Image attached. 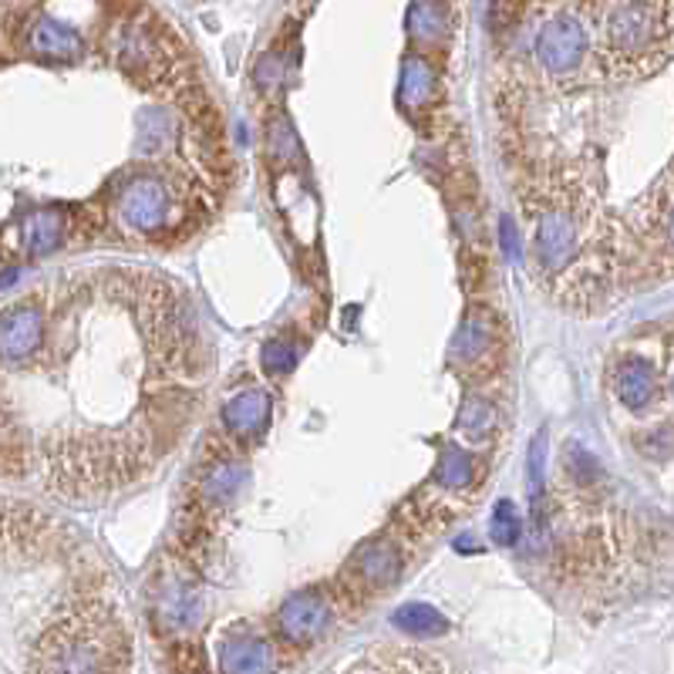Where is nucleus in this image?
<instances>
[{
    "label": "nucleus",
    "mask_w": 674,
    "mask_h": 674,
    "mask_svg": "<svg viewBox=\"0 0 674 674\" xmlns=\"http://www.w3.org/2000/svg\"><path fill=\"white\" fill-rule=\"evenodd\" d=\"M125 14L129 18L119 21L109 44L112 64L145 92H159L176 102L190 99L196 78L190 74V54L173 28L149 8H129Z\"/></svg>",
    "instance_id": "nucleus-4"
},
{
    "label": "nucleus",
    "mask_w": 674,
    "mask_h": 674,
    "mask_svg": "<svg viewBox=\"0 0 674 674\" xmlns=\"http://www.w3.org/2000/svg\"><path fill=\"white\" fill-rule=\"evenodd\" d=\"M216 667L219 674H274L277 647L270 634L246 621H233L216 634Z\"/></svg>",
    "instance_id": "nucleus-12"
},
{
    "label": "nucleus",
    "mask_w": 674,
    "mask_h": 674,
    "mask_svg": "<svg viewBox=\"0 0 674 674\" xmlns=\"http://www.w3.org/2000/svg\"><path fill=\"white\" fill-rule=\"evenodd\" d=\"M180 674H206L203 667H196V671H180Z\"/></svg>",
    "instance_id": "nucleus-23"
},
{
    "label": "nucleus",
    "mask_w": 674,
    "mask_h": 674,
    "mask_svg": "<svg viewBox=\"0 0 674 674\" xmlns=\"http://www.w3.org/2000/svg\"><path fill=\"white\" fill-rule=\"evenodd\" d=\"M594 68L617 81L657 74L674 51L671 4H594Z\"/></svg>",
    "instance_id": "nucleus-3"
},
{
    "label": "nucleus",
    "mask_w": 674,
    "mask_h": 674,
    "mask_svg": "<svg viewBox=\"0 0 674 674\" xmlns=\"http://www.w3.org/2000/svg\"><path fill=\"white\" fill-rule=\"evenodd\" d=\"M631 229H634L637 243L647 249L651 267H657V274L667 277V267H671V186H667V173H661V180L634 203Z\"/></svg>",
    "instance_id": "nucleus-11"
},
{
    "label": "nucleus",
    "mask_w": 674,
    "mask_h": 674,
    "mask_svg": "<svg viewBox=\"0 0 674 674\" xmlns=\"http://www.w3.org/2000/svg\"><path fill=\"white\" fill-rule=\"evenodd\" d=\"M24 44H28V51L41 54V58H58V61H71L84 51V41L71 24L44 18V14H38L34 24H28Z\"/></svg>",
    "instance_id": "nucleus-16"
},
{
    "label": "nucleus",
    "mask_w": 674,
    "mask_h": 674,
    "mask_svg": "<svg viewBox=\"0 0 674 674\" xmlns=\"http://www.w3.org/2000/svg\"><path fill=\"white\" fill-rule=\"evenodd\" d=\"M449 358L469 381L492 378V371L506 358V345H502V324L486 304H472L466 310V317L452 337Z\"/></svg>",
    "instance_id": "nucleus-10"
},
{
    "label": "nucleus",
    "mask_w": 674,
    "mask_h": 674,
    "mask_svg": "<svg viewBox=\"0 0 674 674\" xmlns=\"http://www.w3.org/2000/svg\"><path fill=\"white\" fill-rule=\"evenodd\" d=\"M594 4H553L543 8V24L537 28V64L547 81L570 89L594 68V31H590Z\"/></svg>",
    "instance_id": "nucleus-6"
},
{
    "label": "nucleus",
    "mask_w": 674,
    "mask_h": 674,
    "mask_svg": "<svg viewBox=\"0 0 674 674\" xmlns=\"http://www.w3.org/2000/svg\"><path fill=\"white\" fill-rule=\"evenodd\" d=\"M341 674H446L442 661L415 647H371Z\"/></svg>",
    "instance_id": "nucleus-15"
},
{
    "label": "nucleus",
    "mask_w": 674,
    "mask_h": 674,
    "mask_svg": "<svg viewBox=\"0 0 674 674\" xmlns=\"http://www.w3.org/2000/svg\"><path fill=\"white\" fill-rule=\"evenodd\" d=\"M527 267L553 304L590 314L617 287L627 253L624 223L576 165L550 162L527 180Z\"/></svg>",
    "instance_id": "nucleus-1"
},
{
    "label": "nucleus",
    "mask_w": 674,
    "mask_h": 674,
    "mask_svg": "<svg viewBox=\"0 0 674 674\" xmlns=\"http://www.w3.org/2000/svg\"><path fill=\"white\" fill-rule=\"evenodd\" d=\"M401 102L405 109L418 112L436 102V64L426 54H415L405 61V78H401Z\"/></svg>",
    "instance_id": "nucleus-18"
},
{
    "label": "nucleus",
    "mask_w": 674,
    "mask_h": 674,
    "mask_svg": "<svg viewBox=\"0 0 674 674\" xmlns=\"http://www.w3.org/2000/svg\"><path fill=\"white\" fill-rule=\"evenodd\" d=\"M607 388L627 411H651L671 398V358L657 365L637 348H621L607 365Z\"/></svg>",
    "instance_id": "nucleus-8"
},
{
    "label": "nucleus",
    "mask_w": 674,
    "mask_h": 674,
    "mask_svg": "<svg viewBox=\"0 0 674 674\" xmlns=\"http://www.w3.org/2000/svg\"><path fill=\"white\" fill-rule=\"evenodd\" d=\"M401 570H405L401 540L378 533L348 556V563L341 566V573H337V580L327 590H330L337 611H351V607H361L371 598L385 594V590L401 576Z\"/></svg>",
    "instance_id": "nucleus-7"
},
{
    "label": "nucleus",
    "mask_w": 674,
    "mask_h": 674,
    "mask_svg": "<svg viewBox=\"0 0 674 674\" xmlns=\"http://www.w3.org/2000/svg\"><path fill=\"white\" fill-rule=\"evenodd\" d=\"M18 229H21L18 239H21L24 257H44V253L58 249L64 239V213H58V210L28 213Z\"/></svg>",
    "instance_id": "nucleus-17"
},
{
    "label": "nucleus",
    "mask_w": 674,
    "mask_h": 674,
    "mask_svg": "<svg viewBox=\"0 0 674 674\" xmlns=\"http://www.w3.org/2000/svg\"><path fill=\"white\" fill-rule=\"evenodd\" d=\"M44 327H48V304L41 297L11 304L0 314V358L8 365H28L44 341Z\"/></svg>",
    "instance_id": "nucleus-13"
},
{
    "label": "nucleus",
    "mask_w": 674,
    "mask_h": 674,
    "mask_svg": "<svg viewBox=\"0 0 674 674\" xmlns=\"http://www.w3.org/2000/svg\"><path fill=\"white\" fill-rule=\"evenodd\" d=\"M337 604L327 586H307L290 594L270 621V641L274 647L287 651H307L314 647L334 624Z\"/></svg>",
    "instance_id": "nucleus-9"
},
{
    "label": "nucleus",
    "mask_w": 674,
    "mask_h": 674,
    "mask_svg": "<svg viewBox=\"0 0 674 674\" xmlns=\"http://www.w3.org/2000/svg\"><path fill=\"white\" fill-rule=\"evenodd\" d=\"M31 674H135V647L115 601L78 590L31 647Z\"/></svg>",
    "instance_id": "nucleus-2"
},
{
    "label": "nucleus",
    "mask_w": 674,
    "mask_h": 674,
    "mask_svg": "<svg viewBox=\"0 0 674 674\" xmlns=\"http://www.w3.org/2000/svg\"><path fill=\"white\" fill-rule=\"evenodd\" d=\"M203 200L196 186H176V176H165V168L139 165V173H129L112 196L115 223L132 236H162L176 223L190 216L186 203Z\"/></svg>",
    "instance_id": "nucleus-5"
},
{
    "label": "nucleus",
    "mask_w": 674,
    "mask_h": 674,
    "mask_svg": "<svg viewBox=\"0 0 674 674\" xmlns=\"http://www.w3.org/2000/svg\"><path fill=\"white\" fill-rule=\"evenodd\" d=\"M520 517L513 510L510 499H499L496 510H492V520H489V537L499 543V547H513L520 540Z\"/></svg>",
    "instance_id": "nucleus-21"
},
{
    "label": "nucleus",
    "mask_w": 674,
    "mask_h": 674,
    "mask_svg": "<svg viewBox=\"0 0 674 674\" xmlns=\"http://www.w3.org/2000/svg\"><path fill=\"white\" fill-rule=\"evenodd\" d=\"M274 415V401L264 388H246L239 395H233L223 408H219V421L226 439H233L236 446H246L253 439H261L270 426Z\"/></svg>",
    "instance_id": "nucleus-14"
},
{
    "label": "nucleus",
    "mask_w": 674,
    "mask_h": 674,
    "mask_svg": "<svg viewBox=\"0 0 674 674\" xmlns=\"http://www.w3.org/2000/svg\"><path fill=\"white\" fill-rule=\"evenodd\" d=\"M459 436L469 439V442H482L492 436V429L499 426V411H496V401H489L486 395H472L462 411H459Z\"/></svg>",
    "instance_id": "nucleus-20"
},
{
    "label": "nucleus",
    "mask_w": 674,
    "mask_h": 674,
    "mask_svg": "<svg viewBox=\"0 0 674 674\" xmlns=\"http://www.w3.org/2000/svg\"><path fill=\"white\" fill-rule=\"evenodd\" d=\"M294 365H297V345L284 341V337H274V341L264 345V368H267V375L284 378V375L294 371Z\"/></svg>",
    "instance_id": "nucleus-22"
},
{
    "label": "nucleus",
    "mask_w": 674,
    "mask_h": 674,
    "mask_svg": "<svg viewBox=\"0 0 674 674\" xmlns=\"http://www.w3.org/2000/svg\"><path fill=\"white\" fill-rule=\"evenodd\" d=\"M395 627L405 631L408 637H418V641H429V637H439L449 631V621L432 607V604H405L395 611Z\"/></svg>",
    "instance_id": "nucleus-19"
}]
</instances>
